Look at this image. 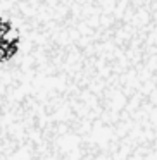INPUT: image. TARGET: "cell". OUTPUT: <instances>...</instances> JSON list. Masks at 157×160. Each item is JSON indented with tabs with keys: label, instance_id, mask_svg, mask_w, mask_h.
Here are the masks:
<instances>
[{
	"label": "cell",
	"instance_id": "1",
	"mask_svg": "<svg viewBox=\"0 0 157 160\" xmlns=\"http://www.w3.org/2000/svg\"><path fill=\"white\" fill-rule=\"evenodd\" d=\"M28 50V36L21 22L0 11V71L11 69L23 60Z\"/></svg>",
	"mask_w": 157,
	"mask_h": 160
}]
</instances>
